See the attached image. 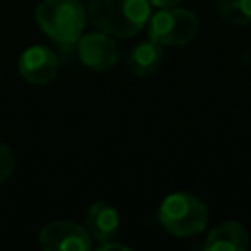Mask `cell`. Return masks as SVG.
Instances as JSON below:
<instances>
[{"instance_id": "obj_5", "label": "cell", "mask_w": 251, "mask_h": 251, "mask_svg": "<svg viewBox=\"0 0 251 251\" xmlns=\"http://www.w3.org/2000/svg\"><path fill=\"white\" fill-rule=\"evenodd\" d=\"M39 245L45 251H88L92 237L71 220H55L39 231Z\"/></svg>"}, {"instance_id": "obj_10", "label": "cell", "mask_w": 251, "mask_h": 251, "mask_svg": "<svg viewBox=\"0 0 251 251\" xmlns=\"http://www.w3.org/2000/svg\"><path fill=\"white\" fill-rule=\"evenodd\" d=\"M161 61H163V45L153 39H147L137 43L129 51L127 69L137 76H149L161 67Z\"/></svg>"}, {"instance_id": "obj_13", "label": "cell", "mask_w": 251, "mask_h": 251, "mask_svg": "<svg viewBox=\"0 0 251 251\" xmlns=\"http://www.w3.org/2000/svg\"><path fill=\"white\" fill-rule=\"evenodd\" d=\"M110 249H122V251H127L129 247H127V245H124V243H114L112 239H108V241L100 243V251H110Z\"/></svg>"}, {"instance_id": "obj_7", "label": "cell", "mask_w": 251, "mask_h": 251, "mask_svg": "<svg viewBox=\"0 0 251 251\" xmlns=\"http://www.w3.org/2000/svg\"><path fill=\"white\" fill-rule=\"evenodd\" d=\"M18 71L31 84H47L57 76L59 59L53 49L45 45H31L22 53Z\"/></svg>"}, {"instance_id": "obj_8", "label": "cell", "mask_w": 251, "mask_h": 251, "mask_svg": "<svg viewBox=\"0 0 251 251\" xmlns=\"http://www.w3.org/2000/svg\"><path fill=\"white\" fill-rule=\"evenodd\" d=\"M84 229L92 237V241L104 243L114 239L120 229V216L116 208L108 202H94L84 214Z\"/></svg>"}, {"instance_id": "obj_1", "label": "cell", "mask_w": 251, "mask_h": 251, "mask_svg": "<svg viewBox=\"0 0 251 251\" xmlns=\"http://www.w3.org/2000/svg\"><path fill=\"white\" fill-rule=\"evenodd\" d=\"M90 24L112 37H131L147 25L149 0H90L86 8Z\"/></svg>"}, {"instance_id": "obj_2", "label": "cell", "mask_w": 251, "mask_h": 251, "mask_svg": "<svg viewBox=\"0 0 251 251\" xmlns=\"http://www.w3.org/2000/svg\"><path fill=\"white\" fill-rule=\"evenodd\" d=\"M35 22L41 31L57 43H76L88 22L78 0H41L35 8Z\"/></svg>"}, {"instance_id": "obj_3", "label": "cell", "mask_w": 251, "mask_h": 251, "mask_svg": "<svg viewBox=\"0 0 251 251\" xmlns=\"http://www.w3.org/2000/svg\"><path fill=\"white\" fill-rule=\"evenodd\" d=\"M159 222L176 237H192L204 231L208 224V208L190 192H173L159 206Z\"/></svg>"}, {"instance_id": "obj_9", "label": "cell", "mask_w": 251, "mask_h": 251, "mask_svg": "<svg viewBox=\"0 0 251 251\" xmlns=\"http://www.w3.org/2000/svg\"><path fill=\"white\" fill-rule=\"evenodd\" d=\"M249 245L247 229L239 222H224L216 226L202 245L204 251H245Z\"/></svg>"}, {"instance_id": "obj_11", "label": "cell", "mask_w": 251, "mask_h": 251, "mask_svg": "<svg viewBox=\"0 0 251 251\" xmlns=\"http://www.w3.org/2000/svg\"><path fill=\"white\" fill-rule=\"evenodd\" d=\"M220 18L233 25L251 24V0H216Z\"/></svg>"}, {"instance_id": "obj_14", "label": "cell", "mask_w": 251, "mask_h": 251, "mask_svg": "<svg viewBox=\"0 0 251 251\" xmlns=\"http://www.w3.org/2000/svg\"><path fill=\"white\" fill-rule=\"evenodd\" d=\"M182 0H149L151 6L155 8H173V6H178Z\"/></svg>"}, {"instance_id": "obj_6", "label": "cell", "mask_w": 251, "mask_h": 251, "mask_svg": "<svg viewBox=\"0 0 251 251\" xmlns=\"http://www.w3.org/2000/svg\"><path fill=\"white\" fill-rule=\"evenodd\" d=\"M76 53L84 67L92 71H110L120 63V49L112 35L104 31L82 33L76 41Z\"/></svg>"}, {"instance_id": "obj_4", "label": "cell", "mask_w": 251, "mask_h": 251, "mask_svg": "<svg viewBox=\"0 0 251 251\" xmlns=\"http://www.w3.org/2000/svg\"><path fill=\"white\" fill-rule=\"evenodd\" d=\"M198 31V18L184 8H159L147 20L149 39L161 45H186Z\"/></svg>"}, {"instance_id": "obj_12", "label": "cell", "mask_w": 251, "mask_h": 251, "mask_svg": "<svg viewBox=\"0 0 251 251\" xmlns=\"http://www.w3.org/2000/svg\"><path fill=\"white\" fill-rule=\"evenodd\" d=\"M16 169V155L10 145L0 143V182L10 178V175Z\"/></svg>"}]
</instances>
